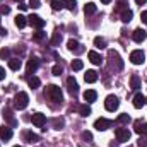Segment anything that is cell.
<instances>
[{"mask_svg": "<svg viewBox=\"0 0 147 147\" xmlns=\"http://www.w3.org/2000/svg\"><path fill=\"white\" fill-rule=\"evenodd\" d=\"M146 99H147V98H146Z\"/></svg>", "mask_w": 147, "mask_h": 147, "instance_id": "f5cc1de1", "label": "cell"}, {"mask_svg": "<svg viewBox=\"0 0 147 147\" xmlns=\"http://www.w3.org/2000/svg\"><path fill=\"white\" fill-rule=\"evenodd\" d=\"M9 12H10V9L7 5H0V14H9Z\"/></svg>", "mask_w": 147, "mask_h": 147, "instance_id": "60d3db41", "label": "cell"}, {"mask_svg": "<svg viewBox=\"0 0 147 147\" xmlns=\"http://www.w3.org/2000/svg\"><path fill=\"white\" fill-rule=\"evenodd\" d=\"M45 96H46L50 101H53V103H62V101H63V94H62L60 87L55 86V84H50V86L45 87Z\"/></svg>", "mask_w": 147, "mask_h": 147, "instance_id": "6da1fadb", "label": "cell"}, {"mask_svg": "<svg viewBox=\"0 0 147 147\" xmlns=\"http://www.w3.org/2000/svg\"><path fill=\"white\" fill-rule=\"evenodd\" d=\"M26 24H28V17H24V16H17V17H16V26H17L19 29L26 28Z\"/></svg>", "mask_w": 147, "mask_h": 147, "instance_id": "484cf974", "label": "cell"}, {"mask_svg": "<svg viewBox=\"0 0 147 147\" xmlns=\"http://www.w3.org/2000/svg\"><path fill=\"white\" fill-rule=\"evenodd\" d=\"M0 29H2V28H0Z\"/></svg>", "mask_w": 147, "mask_h": 147, "instance_id": "816d5d0a", "label": "cell"}, {"mask_svg": "<svg viewBox=\"0 0 147 147\" xmlns=\"http://www.w3.org/2000/svg\"><path fill=\"white\" fill-rule=\"evenodd\" d=\"M79 113H80L82 116H89V115H91V108H89L87 105H84V106L79 108Z\"/></svg>", "mask_w": 147, "mask_h": 147, "instance_id": "e575fe53", "label": "cell"}, {"mask_svg": "<svg viewBox=\"0 0 147 147\" xmlns=\"http://www.w3.org/2000/svg\"><path fill=\"white\" fill-rule=\"evenodd\" d=\"M3 79H5V70L0 67V80H3Z\"/></svg>", "mask_w": 147, "mask_h": 147, "instance_id": "ee69618b", "label": "cell"}, {"mask_svg": "<svg viewBox=\"0 0 147 147\" xmlns=\"http://www.w3.org/2000/svg\"><path fill=\"white\" fill-rule=\"evenodd\" d=\"M101 2H103V3H110L111 0H101Z\"/></svg>", "mask_w": 147, "mask_h": 147, "instance_id": "7dc6e473", "label": "cell"}, {"mask_svg": "<svg viewBox=\"0 0 147 147\" xmlns=\"http://www.w3.org/2000/svg\"><path fill=\"white\" fill-rule=\"evenodd\" d=\"M3 118H5V121H7V123H10L12 127H16V125H17V121H16V120H14V116H12V111L9 110V108H5V110H3Z\"/></svg>", "mask_w": 147, "mask_h": 147, "instance_id": "ffe728a7", "label": "cell"}, {"mask_svg": "<svg viewBox=\"0 0 147 147\" xmlns=\"http://www.w3.org/2000/svg\"><path fill=\"white\" fill-rule=\"evenodd\" d=\"M147 105V99L144 94H140V92H137L135 96H134V108H137V110H140L142 106H146Z\"/></svg>", "mask_w": 147, "mask_h": 147, "instance_id": "30bf717a", "label": "cell"}, {"mask_svg": "<svg viewBox=\"0 0 147 147\" xmlns=\"http://www.w3.org/2000/svg\"><path fill=\"white\" fill-rule=\"evenodd\" d=\"M38 67H39V58L33 57V58L28 62V74H34L38 70Z\"/></svg>", "mask_w": 147, "mask_h": 147, "instance_id": "e0dca14e", "label": "cell"}, {"mask_svg": "<svg viewBox=\"0 0 147 147\" xmlns=\"http://www.w3.org/2000/svg\"><path fill=\"white\" fill-rule=\"evenodd\" d=\"M130 87H132L134 91H137V89L140 87V77H139V75L134 74V75L130 77Z\"/></svg>", "mask_w": 147, "mask_h": 147, "instance_id": "603a6c76", "label": "cell"}, {"mask_svg": "<svg viewBox=\"0 0 147 147\" xmlns=\"http://www.w3.org/2000/svg\"><path fill=\"white\" fill-rule=\"evenodd\" d=\"M0 139L3 140V142H7V140H10L12 139V128H9V127H0Z\"/></svg>", "mask_w": 147, "mask_h": 147, "instance_id": "5bb4252c", "label": "cell"}, {"mask_svg": "<svg viewBox=\"0 0 147 147\" xmlns=\"http://www.w3.org/2000/svg\"><path fill=\"white\" fill-rule=\"evenodd\" d=\"M84 79H86V82L92 84V82H96V80H98V72H96V70H87L86 75H84Z\"/></svg>", "mask_w": 147, "mask_h": 147, "instance_id": "44dd1931", "label": "cell"}, {"mask_svg": "<svg viewBox=\"0 0 147 147\" xmlns=\"http://www.w3.org/2000/svg\"><path fill=\"white\" fill-rule=\"evenodd\" d=\"M130 121V115H127V113H123V115H120L118 118H116V123L118 125H125V123H128Z\"/></svg>", "mask_w": 147, "mask_h": 147, "instance_id": "f546056e", "label": "cell"}, {"mask_svg": "<svg viewBox=\"0 0 147 147\" xmlns=\"http://www.w3.org/2000/svg\"><path fill=\"white\" fill-rule=\"evenodd\" d=\"M118 106H120L118 98L113 96V94H110V96L106 98V101H105V108H106L108 111H115V110H118Z\"/></svg>", "mask_w": 147, "mask_h": 147, "instance_id": "5b68a950", "label": "cell"}, {"mask_svg": "<svg viewBox=\"0 0 147 147\" xmlns=\"http://www.w3.org/2000/svg\"><path fill=\"white\" fill-rule=\"evenodd\" d=\"M132 17H134V12H132V10L125 9V10L121 12V21H123V22H130V21H132Z\"/></svg>", "mask_w": 147, "mask_h": 147, "instance_id": "4316f807", "label": "cell"}, {"mask_svg": "<svg viewBox=\"0 0 147 147\" xmlns=\"http://www.w3.org/2000/svg\"><path fill=\"white\" fill-rule=\"evenodd\" d=\"M84 14H86V16H92V14H96V5H94L92 2L86 3V5H84Z\"/></svg>", "mask_w": 147, "mask_h": 147, "instance_id": "cb8c5ba5", "label": "cell"}, {"mask_svg": "<svg viewBox=\"0 0 147 147\" xmlns=\"http://www.w3.org/2000/svg\"><path fill=\"white\" fill-rule=\"evenodd\" d=\"M28 22H29L33 28H36V29H43V28H45V21H43L39 16H36V14L29 16V17H28Z\"/></svg>", "mask_w": 147, "mask_h": 147, "instance_id": "ba28073f", "label": "cell"}, {"mask_svg": "<svg viewBox=\"0 0 147 147\" xmlns=\"http://www.w3.org/2000/svg\"><path fill=\"white\" fill-rule=\"evenodd\" d=\"M28 82H29V87H31V89H38V87H39V84H41V80H39L38 77H29V79H28Z\"/></svg>", "mask_w": 147, "mask_h": 147, "instance_id": "4dcf8cb0", "label": "cell"}, {"mask_svg": "<svg viewBox=\"0 0 147 147\" xmlns=\"http://www.w3.org/2000/svg\"><path fill=\"white\" fill-rule=\"evenodd\" d=\"M111 125H113V121H111V120H108V118H98V120L94 121V128H96V130H99V132L108 130Z\"/></svg>", "mask_w": 147, "mask_h": 147, "instance_id": "8992f818", "label": "cell"}, {"mask_svg": "<svg viewBox=\"0 0 147 147\" xmlns=\"http://www.w3.org/2000/svg\"><path fill=\"white\" fill-rule=\"evenodd\" d=\"M65 7V0H51V9L53 10H62Z\"/></svg>", "mask_w": 147, "mask_h": 147, "instance_id": "83f0119b", "label": "cell"}, {"mask_svg": "<svg viewBox=\"0 0 147 147\" xmlns=\"http://www.w3.org/2000/svg\"><path fill=\"white\" fill-rule=\"evenodd\" d=\"M135 132H137L139 135H146L147 134V123L137 120V121H135Z\"/></svg>", "mask_w": 147, "mask_h": 147, "instance_id": "d6986e66", "label": "cell"}, {"mask_svg": "<svg viewBox=\"0 0 147 147\" xmlns=\"http://www.w3.org/2000/svg\"><path fill=\"white\" fill-rule=\"evenodd\" d=\"M94 46H96V48H105V46H106V39L101 38V36H96L94 38Z\"/></svg>", "mask_w": 147, "mask_h": 147, "instance_id": "1f68e13d", "label": "cell"}, {"mask_svg": "<svg viewBox=\"0 0 147 147\" xmlns=\"http://www.w3.org/2000/svg\"><path fill=\"white\" fill-rule=\"evenodd\" d=\"M22 137H24V140L29 142V144H33V142H39V135H36V134L31 132V130H24Z\"/></svg>", "mask_w": 147, "mask_h": 147, "instance_id": "4fadbf2b", "label": "cell"}, {"mask_svg": "<svg viewBox=\"0 0 147 147\" xmlns=\"http://www.w3.org/2000/svg\"><path fill=\"white\" fill-rule=\"evenodd\" d=\"M130 62H132L134 65H142V63L146 62V53H144L142 50H134V51L130 53Z\"/></svg>", "mask_w": 147, "mask_h": 147, "instance_id": "3957f363", "label": "cell"}, {"mask_svg": "<svg viewBox=\"0 0 147 147\" xmlns=\"http://www.w3.org/2000/svg\"><path fill=\"white\" fill-rule=\"evenodd\" d=\"M67 48H69L70 51H74V53H77V55H80V53H84V51H86V48H84L79 41H75V39H69Z\"/></svg>", "mask_w": 147, "mask_h": 147, "instance_id": "52a82bcc", "label": "cell"}, {"mask_svg": "<svg viewBox=\"0 0 147 147\" xmlns=\"http://www.w3.org/2000/svg\"><path fill=\"white\" fill-rule=\"evenodd\" d=\"M82 69H84L82 60H74L72 62V70H82Z\"/></svg>", "mask_w": 147, "mask_h": 147, "instance_id": "836d02e7", "label": "cell"}, {"mask_svg": "<svg viewBox=\"0 0 147 147\" xmlns=\"http://www.w3.org/2000/svg\"><path fill=\"white\" fill-rule=\"evenodd\" d=\"M140 19H142V22H144V24H147V10H144V12L140 14Z\"/></svg>", "mask_w": 147, "mask_h": 147, "instance_id": "7bdbcfd3", "label": "cell"}, {"mask_svg": "<svg viewBox=\"0 0 147 147\" xmlns=\"http://www.w3.org/2000/svg\"><path fill=\"white\" fill-rule=\"evenodd\" d=\"M60 43H62V34H60V31H55L53 38L50 39V45H51V46H58Z\"/></svg>", "mask_w": 147, "mask_h": 147, "instance_id": "d4e9b609", "label": "cell"}, {"mask_svg": "<svg viewBox=\"0 0 147 147\" xmlns=\"http://www.w3.org/2000/svg\"><path fill=\"white\" fill-rule=\"evenodd\" d=\"M28 103H29V96H28V92H17L16 94V98H14V108L16 110H24V108H28Z\"/></svg>", "mask_w": 147, "mask_h": 147, "instance_id": "7a4b0ae2", "label": "cell"}, {"mask_svg": "<svg viewBox=\"0 0 147 147\" xmlns=\"http://www.w3.org/2000/svg\"><path fill=\"white\" fill-rule=\"evenodd\" d=\"M21 65H22V62H21L19 58H10V60H9V69H10V70H19Z\"/></svg>", "mask_w": 147, "mask_h": 147, "instance_id": "7402d4cb", "label": "cell"}, {"mask_svg": "<svg viewBox=\"0 0 147 147\" xmlns=\"http://www.w3.org/2000/svg\"><path fill=\"white\" fill-rule=\"evenodd\" d=\"M53 128H57V130H62L63 128V125H65V120L63 118H53Z\"/></svg>", "mask_w": 147, "mask_h": 147, "instance_id": "f1b7e54d", "label": "cell"}, {"mask_svg": "<svg viewBox=\"0 0 147 147\" xmlns=\"http://www.w3.org/2000/svg\"><path fill=\"white\" fill-rule=\"evenodd\" d=\"M67 87H69V92L72 96H77L79 94V84H77V80L74 77H69L67 79Z\"/></svg>", "mask_w": 147, "mask_h": 147, "instance_id": "8fae6325", "label": "cell"}, {"mask_svg": "<svg viewBox=\"0 0 147 147\" xmlns=\"http://www.w3.org/2000/svg\"><path fill=\"white\" fill-rule=\"evenodd\" d=\"M16 2H19V3H21V2H22V0H16Z\"/></svg>", "mask_w": 147, "mask_h": 147, "instance_id": "c3c4849f", "label": "cell"}, {"mask_svg": "<svg viewBox=\"0 0 147 147\" xmlns=\"http://www.w3.org/2000/svg\"><path fill=\"white\" fill-rule=\"evenodd\" d=\"M125 5H127V2H125V0H120V3H118L116 10H121V9H125Z\"/></svg>", "mask_w": 147, "mask_h": 147, "instance_id": "b9f144b4", "label": "cell"}, {"mask_svg": "<svg viewBox=\"0 0 147 147\" xmlns=\"http://www.w3.org/2000/svg\"><path fill=\"white\" fill-rule=\"evenodd\" d=\"M41 5V2L39 0H29V7H33V9H38Z\"/></svg>", "mask_w": 147, "mask_h": 147, "instance_id": "ab89813d", "label": "cell"}, {"mask_svg": "<svg viewBox=\"0 0 147 147\" xmlns=\"http://www.w3.org/2000/svg\"><path fill=\"white\" fill-rule=\"evenodd\" d=\"M108 57H110V60L113 62V63L116 62V65H118V70H121V69H123V62H121L120 55H118L115 50H110V51H108Z\"/></svg>", "mask_w": 147, "mask_h": 147, "instance_id": "7c38bea8", "label": "cell"}, {"mask_svg": "<svg viewBox=\"0 0 147 147\" xmlns=\"http://www.w3.org/2000/svg\"><path fill=\"white\" fill-rule=\"evenodd\" d=\"M128 147H132V146H128Z\"/></svg>", "mask_w": 147, "mask_h": 147, "instance_id": "f907efd6", "label": "cell"}, {"mask_svg": "<svg viewBox=\"0 0 147 147\" xmlns=\"http://www.w3.org/2000/svg\"><path fill=\"white\" fill-rule=\"evenodd\" d=\"M0 58L2 60H10V50L9 48H2L0 50Z\"/></svg>", "mask_w": 147, "mask_h": 147, "instance_id": "d6a6232c", "label": "cell"}, {"mask_svg": "<svg viewBox=\"0 0 147 147\" xmlns=\"http://www.w3.org/2000/svg\"><path fill=\"white\" fill-rule=\"evenodd\" d=\"M75 5H77V2L75 0H65V7L69 9V10H75Z\"/></svg>", "mask_w": 147, "mask_h": 147, "instance_id": "74e56055", "label": "cell"}, {"mask_svg": "<svg viewBox=\"0 0 147 147\" xmlns=\"http://www.w3.org/2000/svg\"><path fill=\"white\" fill-rule=\"evenodd\" d=\"M14 147H21V146H14Z\"/></svg>", "mask_w": 147, "mask_h": 147, "instance_id": "681fc988", "label": "cell"}, {"mask_svg": "<svg viewBox=\"0 0 147 147\" xmlns=\"http://www.w3.org/2000/svg\"><path fill=\"white\" fill-rule=\"evenodd\" d=\"M51 72H53V75H62V74H63V67H62L60 63H57V65L53 67V70H51Z\"/></svg>", "mask_w": 147, "mask_h": 147, "instance_id": "8d00e7d4", "label": "cell"}, {"mask_svg": "<svg viewBox=\"0 0 147 147\" xmlns=\"http://www.w3.org/2000/svg\"><path fill=\"white\" fill-rule=\"evenodd\" d=\"M28 7H29V5H26V3H22V2H21V3H19V9H21V10H26V9H28Z\"/></svg>", "mask_w": 147, "mask_h": 147, "instance_id": "f6af8a7d", "label": "cell"}, {"mask_svg": "<svg viewBox=\"0 0 147 147\" xmlns=\"http://www.w3.org/2000/svg\"><path fill=\"white\" fill-rule=\"evenodd\" d=\"M132 38H134V41H135V43H142V41H146L147 33L144 31V29H135V31H134V34H132Z\"/></svg>", "mask_w": 147, "mask_h": 147, "instance_id": "9a60e30c", "label": "cell"}, {"mask_svg": "<svg viewBox=\"0 0 147 147\" xmlns=\"http://www.w3.org/2000/svg\"><path fill=\"white\" fill-rule=\"evenodd\" d=\"M135 2H137V5H144L147 0H135Z\"/></svg>", "mask_w": 147, "mask_h": 147, "instance_id": "bcb514c9", "label": "cell"}, {"mask_svg": "<svg viewBox=\"0 0 147 147\" xmlns=\"http://www.w3.org/2000/svg\"><path fill=\"white\" fill-rule=\"evenodd\" d=\"M115 135H116V140L118 142H128L132 134H130L128 128H116L115 130Z\"/></svg>", "mask_w": 147, "mask_h": 147, "instance_id": "277c9868", "label": "cell"}, {"mask_svg": "<svg viewBox=\"0 0 147 147\" xmlns=\"http://www.w3.org/2000/svg\"><path fill=\"white\" fill-rule=\"evenodd\" d=\"M80 137H82V140H86V142H91V140H92V134H91V132H87V130H86V132H82V135H80Z\"/></svg>", "mask_w": 147, "mask_h": 147, "instance_id": "f35d334b", "label": "cell"}, {"mask_svg": "<svg viewBox=\"0 0 147 147\" xmlns=\"http://www.w3.org/2000/svg\"><path fill=\"white\" fill-rule=\"evenodd\" d=\"M96 98H98V92H96L94 89H87V91L84 92V99H86L87 103H94Z\"/></svg>", "mask_w": 147, "mask_h": 147, "instance_id": "ac0fdd59", "label": "cell"}, {"mask_svg": "<svg viewBox=\"0 0 147 147\" xmlns=\"http://www.w3.org/2000/svg\"><path fill=\"white\" fill-rule=\"evenodd\" d=\"M45 38H46V33H43V31H38V33L33 34V39H34V41H43Z\"/></svg>", "mask_w": 147, "mask_h": 147, "instance_id": "d590c367", "label": "cell"}, {"mask_svg": "<svg viewBox=\"0 0 147 147\" xmlns=\"http://www.w3.org/2000/svg\"><path fill=\"white\" fill-rule=\"evenodd\" d=\"M31 121H33V125H36V127H45V123H46V116L43 115V113H34L33 116H31Z\"/></svg>", "mask_w": 147, "mask_h": 147, "instance_id": "9c48e42d", "label": "cell"}, {"mask_svg": "<svg viewBox=\"0 0 147 147\" xmlns=\"http://www.w3.org/2000/svg\"><path fill=\"white\" fill-rule=\"evenodd\" d=\"M87 57H89V60H91V63H94V65H101L103 63V58H101V55L98 53V51H89L87 53Z\"/></svg>", "mask_w": 147, "mask_h": 147, "instance_id": "2e32d148", "label": "cell"}]
</instances>
